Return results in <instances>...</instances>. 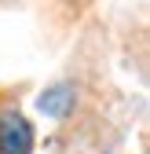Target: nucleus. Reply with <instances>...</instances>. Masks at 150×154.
Here are the masks:
<instances>
[{
  "mask_svg": "<svg viewBox=\"0 0 150 154\" xmlns=\"http://www.w3.org/2000/svg\"><path fill=\"white\" fill-rule=\"evenodd\" d=\"M33 150V128L18 110H8L0 118V154H29Z\"/></svg>",
  "mask_w": 150,
  "mask_h": 154,
  "instance_id": "f257e3e1",
  "label": "nucleus"
},
{
  "mask_svg": "<svg viewBox=\"0 0 150 154\" xmlns=\"http://www.w3.org/2000/svg\"><path fill=\"white\" fill-rule=\"evenodd\" d=\"M70 103H73V88L70 85H55V88H48L40 99H37V110L48 114V118H66Z\"/></svg>",
  "mask_w": 150,
  "mask_h": 154,
  "instance_id": "f03ea898",
  "label": "nucleus"
}]
</instances>
